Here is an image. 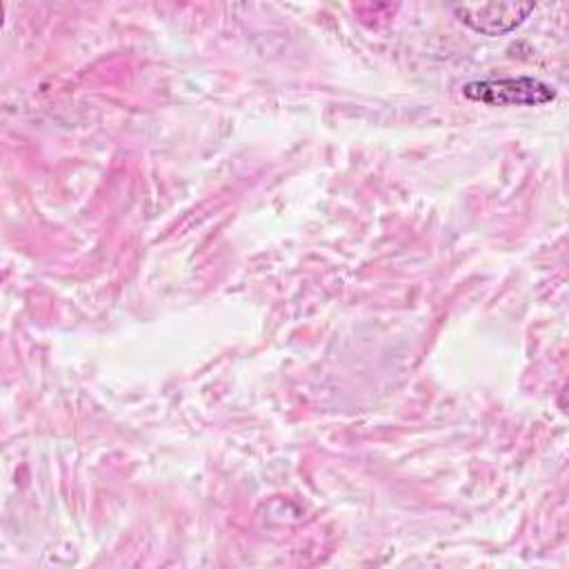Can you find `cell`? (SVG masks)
<instances>
[{
	"mask_svg": "<svg viewBox=\"0 0 569 569\" xmlns=\"http://www.w3.org/2000/svg\"><path fill=\"white\" fill-rule=\"evenodd\" d=\"M462 93L469 100L485 102V104H547L556 98V91L529 76L518 78H489V80H473L462 87Z\"/></svg>",
	"mask_w": 569,
	"mask_h": 569,
	"instance_id": "1",
	"label": "cell"
},
{
	"mask_svg": "<svg viewBox=\"0 0 569 569\" xmlns=\"http://www.w3.org/2000/svg\"><path fill=\"white\" fill-rule=\"evenodd\" d=\"M451 11L460 22L471 27L482 36H502L513 31L525 18L533 11V4H516V2H485V4H453Z\"/></svg>",
	"mask_w": 569,
	"mask_h": 569,
	"instance_id": "2",
	"label": "cell"
}]
</instances>
